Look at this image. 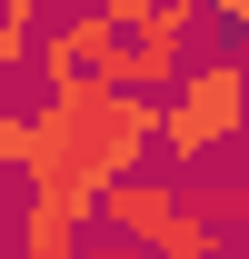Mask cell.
Masks as SVG:
<instances>
[{
  "instance_id": "6da1fadb",
  "label": "cell",
  "mask_w": 249,
  "mask_h": 259,
  "mask_svg": "<svg viewBox=\"0 0 249 259\" xmlns=\"http://www.w3.org/2000/svg\"><path fill=\"white\" fill-rule=\"evenodd\" d=\"M239 130H249V60L239 50H189V70L159 100V160L170 169H210Z\"/></svg>"
},
{
  "instance_id": "7a4b0ae2",
  "label": "cell",
  "mask_w": 249,
  "mask_h": 259,
  "mask_svg": "<svg viewBox=\"0 0 249 259\" xmlns=\"http://www.w3.org/2000/svg\"><path fill=\"white\" fill-rule=\"evenodd\" d=\"M90 220L110 229V239H140V249H150L159 229L180 220V190H170L159 169H130V180H110V190H100V209H90Z\"/></svg>"
},
{
  "instance_id": "3957f363",
  "label": "cell",
  "mask_w": 249,
  "mask_h": 259,
  "mask_svg": "<svg viewBox=\"0 0 249 259\" xmlns=\"http://www.w3.org/2000/svg\"><path fill=\"white\" fill-rule=\"evenodd\" d=\"M180 199H189V220H210L219 239L249 229V180H199V190H180Z\"/></svg>"
},
{
  "instance_id": "277c9868",
  "label": "cell",
  "mask_w": 249,
  "mask_h": 259,
  "mask_svg": "<svg viewBox=\"0 0 249 259\" xmlns=\"http://www.w3.org/2000/svg\"><path fill=\"white\" fill-rule=\"evenodd\" d=\"M20 259H80V229H70L60 209H40V199H20Z\"/></svg>"
},
{
  "instance_id": "5b68a950",
  "label": "cell",
  "mask_w": 249,
  "mask_h": 259,
  "mask_svg": "<svg viewBox=\"0 0 249 259\" xmlns=\"http://www.w3.org/2000/svg\"><path fill=\"white\" fill-rule=\"evenodd\" d=\"M219 249H229V239H219L210 220H189V199H180V220L150 239V259H219Z\"/></svg>"
},
{
  "instance_id": "8992f818",
  "label": "cell",
  "mask_w": 249,
  "mask_h": 259,
  "mask_svg": "<svg viewBox=\"0 0 249 259\" xmlns=\"http://www.w3.org/2000/svg\"><path fill=\"white\" fill-rule=\"evenodd\" d=\"M0 169H20V180L40 169V120L30 110H0Z\"/></svg>"
},
{
  "instance_id": "52a82bcc",
  "label": "cell",
  "mask_w": 249,
  "mask_h": 259,
  "mask_svg": "<svg viewBox=\"0 0 249 259\" xmlns=\"http://www.w3.org/2000/svg\"><path fill=\"white\" fill-rule=\"evenodd\" d=\"M0 20H20V30H60V20H80V0H0Z\"/></svg>"
},
{
  "instance_id": "ba28073f",
  "label": "cell",
  "mask_w": 249,
  "mask_h": 259,
  "mask_svg": "<svg viewBox=\"0 0 249 259\" xmlns=\"http://www.w3.org/2000/svg\"><path fill=\"white\" fill-rule=\"evenodd\" d=\"M80 259H150L140 239H80Z\"/></svg>"
}]
</instances>
